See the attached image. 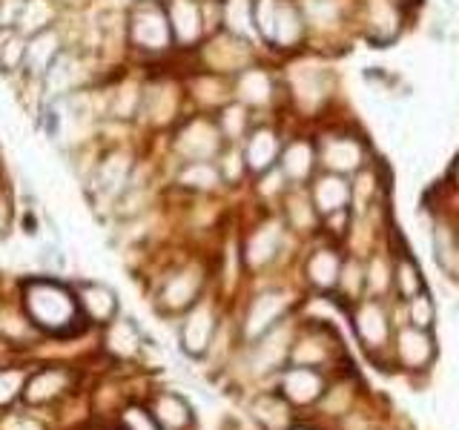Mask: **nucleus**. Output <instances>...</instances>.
<instances>
[{
    "instance_id": "40",
    "label": "nucleus",
    "mask_w": 459,
    "mask_h": 430,
    "mask_svg": "<svg viewBox=\"0 0 459 430\" xmlns=\"http://www.w3.org/2000/svg\"><path fill=\"white\" fill-rule=\"evenodd\" d=\"M107 344L112 353L118 356H133L138 350V330L133 327V322H112L109 327V336H107Z\"/></svg>"
},
{
    "instance_id": "1",
    "label": "nucleus",
    "mask_w": 459,
    "mask_h": 430,
    "mask_svg": "<svg viewBox=\"0 0 459 430\" xmlns=\"http://www.w3.org/2000/svg\"><path fill=\"white\" fill-rule=\"evenodd\" d=\"M23 310L35 330L49 336H72L83 324L78 293L52 279H29L23 284Z\"/></svg>"
},
{
    "instance_id": "33",
    "label": "nucleus",
    "mask_w": 459,
    "mask_h": 430,
    "mask_svg": "<svg viewBox=\"0 0 459 430\" xmlns=\"http://www.w3.org/2000/svg\"><path fill=\"white\" fill-rule=\"evenodd\" d=\"M52 18H55L52 0H26L14 23H18L21 35H38V32H47Z\"/></svg>"
},
{
    "instance_id": "8",
    "label": "nucleus",
    "mask_w": 459,
    "mask_h": 430,
    "mask_svg": "<svg viewBox=\"0 0 459 430\" xmlns=\"http://www.w3.org/2000/svg\"><path fill=\"white\" fill-rule=\"evenodd\" d=\"M281 147H284V141H281L276 126H270V124H253L247 138L241 141L244 161H247L250 176L262 178V176H267V172L276 169L279 167Z\"/></svg>"
},
{
    "instance_id": "16",
    "label": "nucleus",
    "mask_w": 459,
    "mask_h": 430,
    "mask_svg": "<svg viewBox=\"0 0 459 430\" xmlns=\"http://www.w3.org/2000/svg\"><path fill=\"white\" fill-rule=\"evenodd\" d=\"M301 12H305L307 32L316 35H330L339 32L344 26V0H299Z\"/></svg>"
},
{
    "instance_id": "14",
    "label": "nucleus",
    "mask_w": 459,
    "mask_h": 430,
    "mask_svg": "<svg viewBox=\"0 0 459 430\" xmlns=\"http://www.w3.org/2000/svg\"><path fill=\"white\" fill-rule=\"evenodd\" d=\"M305 38H307V21H305V12L299 6V0H281L276 26H273L270 49L296 52L301 43H305Z\"/></svg>"
},
{
    "instance_id": "5",
    "label": "nucleus",
    "mask_w": 459,
    "mask_h": 430,
    "mask_svg": "<svg viewBox=\"0 0 459 430\" xmlns=\"http://www.w3.org/2000/svg\"><path fill=\"white\" fill-rule=\"evenodd\" d=\"M316 150H319V167L327 172H339V176L353 178L370 164V150L362 135L351 133V129H327L316 138Z\"/></svg>"
},
{
    "instance_id": "28",
    "label": "nucleus",
    "mask_w": 459,
    "mask_h": 430,
    "mask_svg": "<svg viewBox=\"0 0 459 430\" xmlns=\"http://www.w3.org/2000/svg\"><path fill=\"white\" fill-rule=\"evenodd\" d=\"M178 184L195 193H212L224 184V178L215 161H186L178 172Z\"/></svg>"
},
{
    "instance_id": "39",
    "label": "nucleus",
    "mask_w": 459,
    "mask_h": 430,
    "mask_svg": "<svg viewBox=\"0 0 459 430\" xmlns=\"http://www.w3.org/2000/svg\"><path fill=\"white\" fill-rule=\"evenodd\" d=\"M336 287L344 293V296H351L353 301L365 293V287H368V270L356 262V258H351V262H344L342 264V272H339V281Z\"/></svg>"
},
{
    "instance_id": "19",
    "label": "nucleus",
    "mask_w": 459,
    "mask_h": 430,
    "mask_svg": "<svg viewBox=\"0 0 459 430\" xmlns=\"http://www.w3.org/2000/svg\"><path fill=\"white\" fill-rule=\"evenodd\" d=\"M129 172H133V158L126 152H109L104 161L98 164V172H95V184L100 193L107 195H118L126 190V181H129Z\"/></svg>"
},
{
    "instance_id": "22",
    "label": "nucleus",
    "mask_w": 459,
    "mask_h": 430,
    "mask_svg": "<svg viewBox=\"0 0 459 430\" xmlns=\"http://www.w3.org/2000/svg\"><path fill=\"white\" fill-rule=\"evenodd\" d=\"M57 55H61V38L52 29L38 32L26 43V69L32 75H47V69L57 61Z\"/></svg>"
},
{
    "instance_id": "26",
    "label": "nucleus",
    "mask_w": 459,
    "mask_h": 430,
    "mask_svg": "<svg viewBox=\"0 0 459 430\" xmlns=\"http://www.w3.org/2000/svg\"><path fill=\"white\" fill-rule=\"evenodd\" d=\"M215 121H219V129L227 143H241L253 129L250 107H244L241 100H230V104H224L219 109V115H215Z\"/></svg>"
},
{
    "instance_id": "6",
    "label": "nucleus",
    "mask_w": 459,
    "mask_h": 430,
    "mask_svg": "<svg viewBox=\"0 0 459 430\" xmlns=\"http://www.w3.org/2000/svg\"><path fill=\"white\" fill-rule=\"evenodd\" d=\"M172 147L181 161H215L227 147V141L219 129V121L207 118V115H195V118L184 121L181 129L172 138Z\"/></svg>"
},
{
    "instance_id": "23",
    "label": "nucleus",
    "mask_w": 459,
    "mask_h": 430,
    "mask_svg": "<svg viewBox=\"0 0 459 430\" xmlns=\"http://www.w3.org/2000/svg\"><path fill=\"white\" fill-rule=\"evenodd\" d=\"M284 219L299 233H307L316 224H319V210H316L310 193H305L301 186H290V193L284 195Z\"/></svg>"
},
{
    "instance_id": "38",
    "label": "nucleus",
    "mask_w": 459,
    "mask_h": 430,
    "mask_svg": "<svg viewBox=\"0 0 459 430\" xmlns=\"http://www.w3.org/2000/svg\"><path fill=\"white\" fill-rule=\"evenodd\" d=\"M141 100H143V90H138L135 83H124L112 92V115L115 118H133V115H141Z\"/></svg>"
},
{
    "instance_id": "17",
    "label": "nucleus",
    "mask_w": 459,
    "mask_h": 430,
    "mask_svg": "<svg viewBox=\"0 0 459 430\" xmlns=\"http://www.w3.org/2000/svg\"><path fill=\"white\" fill-rule=\"evenodd\" d=\"M81 310L95 324H112L115 313H118V296L104 284H83L78 290Z\"/></svg>"
},
{
    "instance_id": "20",
    "label": "nucleus",
    "mask_w": 459,
    "mask_h": 430,
    "mask_svg": "<svg viewBox=\"0 0 459 430\" xmlns=\"http://www.w3.org/2000/svg\"><path fill=\"white\" fill-rule=\"evenodd\" d=\"M339 272H342V258L336 255L333 247L313 250L305 262V276L313 287H319V290H333L339 281Z\"/></svg>"
},
{
    "instance_id": "24",
    "label": "nucleus",
    "mask_w": 459,
    "mask_h": 430,
    "mask_svg": "<svg viewBox=\"0 0 459 430\" xmlns=\"http://www.w3.org/2000/svg\"><path fill=\"white\" fill-rule=\"evenodd\" d=\"M284 313V296L281 293H262L255 296L253 307L247 313V333L250 336H262L267 330L276 327V322L281 319Z\"/></svg>"
},
{
    "instance_id": "45",
    "label": "nucleus",
    "mask_w": 459,
    "mask_h": 430,
    "mask_svg": "<svg viewBox=\"0 0 459 430\" xmlns=\"http://www.w3.org/2000/svg\"><path fill=\"white\" fill-rule=\"evenodd\" d=\"M451 176H454V184L459 186V158H456V161H454V172H451Z\"/></svg>"
},
{
    "instance_id": "2",
    "label": "nucleus",
    "mask_w": 459,
    "mask_h": 430,
    "mask_svg": "<svg viewBox=\"0 0 459 430\" xmlns=\"http://www.w3.org/2000/svg\"><path fill=\"white\" fill-rule=\"evenodd\" d=\"M356 21L370 47L387 49L405 32L408 4L405 0H359Z\"/></svg>"
},
{
    "instance_id": "41",
    "label": "nucleus",
    "mask_w": 459,
    "mask_h": 430,
    "mask_svg": "<svg viewBox=\"0 0 459 430\" xmlns=\"http://www.w3.org/2000/svg\"><path fill=\"white\" fill-rule=\"evenodd\" d=\"M26 64V40L21 32H14L6 38V43L0 47V69L4 72H18Z\"/></svg>"
},
{
    "instance_id": "13",
    "label": "nucleus",
    "mask_w": 459,
    "mask_h": 430,
    "mask_svg": "<svg viewBox=\"0 0 459 430\" xmlns=\"http://www.w3.org/2000/svg\"><path fill=\"white\" fill-rule=\"evenodd\" d=\"M75 384V376L66 370V367H43L29 373V382H26V391H23V401L29 408H43V405H52L61 396H66Z\"/></svg>"
},
{
    "instance_id": "7",
    "label": "nucleus",
    "mask_w": 459,
    "mask_h": 430,
    "mask_svg": "<svg viewBox=\"0 0 459 430\" xmlns=\"http://www.w3.org/2000/svg\"><path fill=\"white\" fill-rule=\"evenodd\" d=\"M307 193L319 215L327 221L336 219V215H344L353 207V181L348 176H339V172H316Z\"/></svg>"
},
{
    "instance_id": "15",
    "label": "nucleus",
    "mask_w": 459,
    "mask_h": 430,
    "mask_svg": "<svg viewBox=\"0 0 459 430\" xmlns=\"http://www.w3.org/2000/svg\"><path fill=\"white\" fill-rule=\"evenodd\" d=\"M201 293V272L193 270V267H184L178 272H172V276L164 281L161 287V305L169 307V310H184L195 305V298Z\"/></svg>"
},
{
    "instance_id": "42",
    "label": "nucleus",
    "mask_w": 459,
    "mask_h": 430,
    "mask_svg": "<svg viewBox=\"0 0 459 430\" xmlns=\"http://www.w3.org/2000/svg\"><path fill=\"white\" fill-rule=\"evenodd\" d=\"M408 307H411V322H413V327L428 330L430 324H434V301H430L428 293H420L416 298H411Z\"/></svg>"
},
{
    "instance_id": "27",
    "label": "nucleus",
    "mask_w": 459,
    "mask_h": 430,
    "mask_svg": "<svg viewBox=\"0 0 459 430\" xmlns=\"http://www.w3.org/2000/svg\"><path fill=\"white\" fill-rule=\"evenodd\" d=\"M212 313L210 307L204 305H198L195 310H190V315H186V322H184V330H181V341H184V348L190 350V353H204L207 348V341L212 336Z\"/></svg>"
},
{
    "instance_id": "34",
    "label": "nucleus",
    "mask_w": 459,
    "mask_h": 430,
    "mask_svg": "<svg viewBox=\"0 0 459 430\" xmlns=\"http://www.w3.org/2000/svg\"><path fill=\"white\" fill-rule=\"evenodd\" d=\"M434 250H437V262L448 272H456L459 267V241L454 227L448 224H437L434 227Z\"/></svg>"
},
{
    "instance_id": "35",
    "label": "nucleus",
    "mask_w": 459,
    "mask_h": 430,
    "mask_svg": "<svg viewBox=\"0 0 459 430\" xmlns=\"http://www.w3.org/2000/svg\"><path fill=\"white\" fill-rule=\"evenodd\" d=\"M26 382H29L26 367H0V410L12 408L14 401L23 399Z\"/></svg>"
},
{
    "instance_id": "31",
    "label": "nucleus",
    "mask_w": 459,
    "mask_h": 430,
    "mask_svg": "<svg viewBox=\"0 0 459 430\" xmlns=\"http://www.w3.org/2000/svg\"><path fill=\"white\" fill-rule=\"evenodd\" d=\"M152 419L158 425V430H184L190 425V408L186 401H181L178 396H158L152 405Z\"/></svg>"
},
{
    "instance_id": "30",
    "label": "nucleus",
    "mask_w": 459,
    "mask_h": 430,
    "mask_svg": "<svg viewBox=\"0 0 459 430\" xmlns=\"http://www.w3.org/2000/svg\"><path fill=\"white\" fill-rule=\"evenodd\" d=\"M78 83H81V64L72 55H57V61L43 75V86L49 90V95H66Z\"/></svg>"
},
{
    "instance_id": "10",
    "label": "nucleus",
    "mask_w": 459,
    "mask_h": 430,
    "mask_svg": "<svg viewBox=\"0 0 459 430\" xmlns=\"http://www.w3.org/2000/svg\"><path fill=\"white\" fill-rule=\"evenodd\" d=\"M316 167H319V150H316V141L296 135L290 141H284L281 155H279V172L287 181V186H305L313 181Z\"/></svg>"
},
{
    "instance_id": "9",
    "label": "nucleus",
    "mask_w": 459,
    "mask_h": 430,
    "mask_svg": "<svg viewBox=\"0 0 459 430\" xmlns=\"http://www.w3.org/2000/svg\"><path fill=\"white\" fill-rule=\"evenodd\" d=\"M172 38L181 49H195L207 35V6L201 0H167Z\"/></svg>"
},
{
    "instance_id": "18",
    "label": "nucleus",
    "mask_w": 459,
    "mask_h": 430,
    "mask_svg": "<svg viewBox=\"0 0 459 430\" xmlns=\"http://www.w3.org/2000/svg\"><path fill=\"white\" fill-rule=\"evenodd\" d=\"M281 236H284L281 221L270 219L264 224H258L255 233L247 241V253H244V255H247V264L250 267H264L267 262H273L276 253H279V247H281Z\"/></svg>"
},
{
    "instance_id": "11",
    "label": "nucleus",
    "mask_w": 459,
    "mask_h": 430,
    "mask_svg": "<svg viewBox=\"0 0 459 430\" xmlns=\"http://www.w3.org/2000/svg\"><path fill=\"white\" fill-rule=\"evenodd\" d=\"M204 64L210 72H219V75H238L241 69L253 64L250 40L236 38L230 32L215 35L204 47Z\"/></svg>"
},
{
    "instance_id": "44",
    "label": "nucleus",
    "mask_w": 459,
    "mask_h": 430,
    "mask_svg": "<svg viewBox=\"0 0 459 430\" xmlns=\"http://www.w3.org/2000/svg\"><path fill=\"white\" fill-rule=\"evenodd\" d=\"M9 198L6 195H0V236L6 233V227H9Z\"/></svg>"
},
{
    "instance_id": "21",
    "label": "nucleus",
    "mask_w": 459,
    "mask_h": 430,
    "mask_svg": "<svg viewBox=\"0 0 459 430\" xmlns=\"http://www.w3.org/2000/svg\"><path fill=\"white\" fill-rule=\"evenodd\" d=\"M178 109V92L172 83H155L150 90H143L141 100V115L150 118L152 124H167Z\"/></svg>"
},
{
    "instance_id": "25",
    "label": "nucleus",
    "mask_w": 459,
    "mask_h": 430,
    "mask_svg": "<svg viewBox=\"0 0 459 430\" xmlns=\"http://www.w3.org/2000/svg\"><path fill=\"white\" fill-rule=\"evenodd\" d=\"M221 29L244 40H258L253 26V0H221Z\"/></svg>"
},
{
    "instance_id": "12",
    "label": "nucleus",
    "mask_w": 459,
    "mask_h": 430,
    "mask_svg": "<svg viewBox=\"0 0 459 430\" xmlns=\"http://www.w3.org/2000/svg\"><path fill=\"white\" fill-rule=\"evenodd\" d=\"M276 95H279L276 78H273V72L264 66L250 64L247 69H241L238 75H233V98L241 100L244 107L267 109L273 100H276Z\"/></svg>"
},
{
    "instance_id": "32",
    "label": "nucleus",
    "mask_w": 459,
    "mask_h": 430,
    "mask_svg": "<svg viewBox=\"0 0 459 430\" xmlns=\"http://www.w3.org/2000/svg\"><path fill=\"white\" fill-rule=\"evenodd\" d=\"M396 350L408 365H420V362H425V358H430V353H434L430 339L422 327H402L396 333Z\"/></svg>"
},
{
    "instance_id": "43",
    "label": "nucleus",
    "mask_w": 459,
    "mask_h": 430,
    "mask_svg": "<svg viewBox=\"0 0 459 430\" xmlns=\"http://www.w3.org/2000/svg\"><path fill=\"white\" fill-rule=\"evenodd\" d=\"M6 430H43V427L35 419H29V416H18V419H12Z\"/></svg>"
},
{
    "instance_id": "37",
    "label": "nucleus",
    "mask_w": 459,
    "mask_h": 430,
    "mask_svg": "<svg viewBox=\"0 0 459 430\" xmlns=\"http://www.w3.org/2000/svg\"><path fill=\"white\" fill-rule=\"evenodd\" d=\"M281 0H253V26H255V38L270 47L273 38V26H276V14H279Z\"/></svg>"
},
{
    "instance_id": "29",
    "label": "nucleus",
    "mask_w": 459,
    "mask_h": 430,
    "mask_svg": "<svg viewBox=\"0 0 459 430\" xmlns=\"http://www.w3.org/2000/svg\"><path fill=\"white\" fill-rule=\"evenodd\" d=\"M394 290L399 293L402 301H411L420 293H425V279L422 270L416 264V258L411 253H399L394 264Z\"/></svg>"
},
{
    "instance_id": "46",
    "label": "nucleus",
    "mask_w": 459,
    "mask_h": 430,
    "mask_svg": "<svg viewBox=\"0 0 459 430\" xmlns=\"http://www.w3.org/2000/svg\"><path fill=\"white\" fill-rule=\"evenodd\" d=\"M405 4H408V6H411V4H420V0H405Z\"/></svg>"
},
{
    "instance_id": "4",
    "label": "nucleus",
    "mask_w": 459,
    "mask_h": 430,
    "mask_svg": "<svg viewBox=\"0 0 459 430\" xmlns=\"http://www.w3.org/2000/svg\"><path fill=\"white\" fill-rule=\"evenodd\" d=\"M129 43L143 55H164L176 47L167 6L158 0H138L129 12Z\"/></svg>"
},
{
    "instance_id": "36",
    "label": "nucleus",
    "mask_w": 459,
    "mask_h": 430,
    "mask_svg": "<svg viewBox=\"0 0 459 430\" xmlns=\"http://www.w3.org/2000/svg\"><path fill=\"white\" fill-rule=\"evenodd\" d=\"M215 164H219L221 169V178L224 184H241L244 176H247V161H244V150L238 147V143H227V147L221 150V155L215 158Z\"/></svg>"
},
{
    "instance_id": "3",
    "label": "nucleus",
    "mask_w": 459,
    "mask_h": 430,
    "mask_svg": "<svg viewBox=\"0 0 459 430\" xmlns=\"http://www.w3.org/2000/svg\"><path fill=\"white\" fill-rule=\"evenodd\" d=\"M287 95L296 104L299 112L305 115H316L327 107L330 95L336 90V78L330 66H322L316 61H301V64H293L287 69Z\"/></svg>"
}]
</instances>
